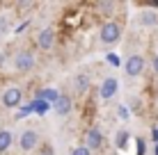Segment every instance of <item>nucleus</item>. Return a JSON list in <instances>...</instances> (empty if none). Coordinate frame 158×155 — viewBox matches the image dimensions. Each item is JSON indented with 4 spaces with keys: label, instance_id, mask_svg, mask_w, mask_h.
Listing matches in <instances>:
<instances>
[{
    "label": "nucleus",
    "instance_id": "1",
    "mask_svg": "<svg viewBox=\"0 0 158 155\" xmlns=\"http://www.w3.org/2000/svg\"><path fill=\"white\" fill-rule=\"evenodd\" d=\"M99 37H101L103 44H108V46L117 44V41L122 39V25L115 23V21H108V23H103V25H101Z\"/></svg>",
    "mask_w": 158,
    "mask_h": 155
},
{
    "label": "nucleus",
    "instance_id": "19",
    "mask_svg": "<svg viewBox=\"0 0 158 155\" xmlns=\"http://www.w3.org/2000/svg\"><path fill=\"white\" fill-rule=\"evenodd\" d=\"M99 9H101V12H110V9H112V2H101Z\"/></svg>",
    "mask_w": 158,
    "mask_h": 155
},
{
    "label": "nucleus",
    "instance_id": "21",
    "mask_svg": "<svg viewBox=\"0 0 158 155\" xmlns=\"http://www.w3.org/2000/svg\"><path fill=\"white\" fill-rule=\"evenodd\" d=\"M117 112H119V116H122V119H128V110L124 107V105H122V107H119Z\"/></svg>",
    "mask_w": 158,
    "mask_h": 155
},
{
    "label": "nucleus",
    "instance_id": "3",
    "mask_svg": "<svg viewBox=\"0 0 158 155\" xmlns=\"http://www.w3.org/2000/svg\"><path fill=\"white\" fill-rule=\"evenodd\" d=\"M124 71H126L131 78L140 76V73L144 71V60H142L140 55H131L128 60H126V64H124Z\"/></svg>",
    "mask_w": 158,
    "mask_h": 155
},
{
    "label": "nucleus",
    "instance_id": "8",
    "mask_svg": "<svg viewBox=\"0 0 158 155\" xmlns=\"http://www.w3.org/2000/svg\"><path fill=\"white\" fill-rule=\"evenodd\" d=\"M53 41H55V32H53L51 28L41 30V32H39V37H37V44H39V48H44V50L53 48Z\"/></svg>",
    "mask_w": 158,
    "mask_h": 155
},
{
    "label": "nucleus",
    "instance_id": "11",
    "mask_svg": "<svg viewBox=\"0 0 158 155\" xmlns=\"http://www.w3.org/2000/svg\"><path fill=\"white\" fill-rule=\"evenodd\" d=\"M73 87H76L78 94H85L87 89H89V78H87L85 73H78V76L73 78Z\"/></svg>",
    "mask_w": 158,
    "mask_h": 155
},
{
    "label": "nucleus",
    "instance_id": "14",
    "mask_svg": "<svg viewBox=\"0 0 158 155\" xmlns=\"http://www.w3.org/2000/svg\"><path fill=\"white\" fill-rule=\"evenodd\" d=\"M140 21H142L144 25H156V23H158V14H156V12H144Z\"/></svg>",
    "mask_w": 158,
    "mask_h": 155
},
{
    "label": "nucleus",
    "instance_id": "22",
    "mask_svg": "<svg viewBox=\"0 0 158 155\" xmlns=\"http://www.w3.org/2000/svg\"><path fill=\"white\" fill-rule=\"evenodd\" d=\"M151 139H154V144H158V128L151 130Z\"/></svg>",
    "mask_w": 158,
    "mask_h": 155
},
{
    "label": "nucleus",
    "instance_id": "5",
    "mask_svg": "<svg viewBox=\"0 0 158 155\" xmlns=\"http://www.w3.org/2000/svg\"><path fill=\"white\" fill-rule=\"evenodd\" d=\"M117 89H119L117 78H106L101 82V87H99V96H101L103 100H108V98H112V96L117 94Z\"/></svg>",
    "mask_w": 158,
    "mask_h": 155
},
{
    "label": "nucleus",
    "instance_id": "13",
    "mask_svg": "<svg viewBox=\"0 0 158 155\" xmlns=\"http://www.w3.org/2000/svg\"><path fill=\"white\" fill-rule=\"evenodd\" d=\"M32 107H35V114H41V116H44L48 110L53 107V105L46 103V100H41V98H35V100H32Z\"/></svg>",
    "mask_w": 158,
    "mask_h": 155
},
{
    "label": "nucleus",
    "instance_id": "6",
    "mask_svg": "<svg viewBox=\"0 0 158 155\" xmlns=\"http://www.w3.org/2000/svg\"><path fill=\"white\" fill-rule=\"evenodd\" d=\"M85 146L89 148V151H96V148L103 146V135H101L99 128H89V130H87V135H85Z\"/></svg>",
    "mask_w": 158,
    "mask_h": 155
},
{
    "label": "nucleus",
    "instance_id": "7",
    "mask_svg": "<svg viewBox=\"0 0 158 155\" xmlns=\"http://www.w3.org/2000/svg\"><path fill=\"white\" fill-rule=\"evenodd\" d=\"M19 144H21V148H23V151H32V148L39 144V135H37L35 130H25L23 135H21Z\"/></svg>",
    "mask_w": 158,
    "mask_h": 155
},
{
    "label": "nucleus",
    "instance_id": "15",
    "mask_svg": "<svg viewBox=\"0 0 158 155\" xmlns=\"http://www.w3.org/2000/svg\"><path fill=\"white\" fill-rule=\"evenodd\" d=\"M126 141H128V132H126V130L117 132V137H115V146H117V148H124V146H126Z\"/></svg>",
    "mask_w": 158,
    "mask_h": 155
},
{
    "label": "nucleus",
    "instance_id": "9",
    "mask_svg": "<svg viewBox=\"0 0 158 155\" xmlns=\"http://www.w3.org/2000/svg\"><path fill=\"white\" fill-rule=\"evenodd\" d=\"M71 107H73V103H71V96H67V94H62V96H60V100H57L55 105H53V110H55L60 116L69 114V112H71Z\"/></svg>",
    "mask_w": 158,
    "mask_h": 155
},
{
    "label": "nucleus",
    "instance_id": "12",
    "mask_svg": "<svg viewBox=\"0 0 158 155\" xmlns=\"http://www.w3.org/2000/svg\"><path fill=\"white\" fill-rule=\"evenodd\" d=\"M12 141H14L12 132H9V130H0V153L9 151V146H12Z\"/></svg>",
    "mask_w": 158,
    "mask_h": 155
},
{
    "label": "nucleus",
    "instance_id": "23",
    "mask_svg": "<svg viewBox=\"0 0 158 155\" xmlns=\"http://www.w3.org/2000/svg\"><path fill=\"white\" fill-rule=\"evenodd\" d=\"M154 71L158 73V55H154Z\"/></svg>",
    "mask_w": 158,
    "mask_h": 155
},
{
    "label": "nucleus",
    "instance_id": "18",
    "mask_svg": "<svg viewBox=\"0 0 158 155\" xmlns=\"http://www.w3.org/2000/svg\"><path fill=\"white\" fill-rule=\"evenodd\" d=\"M71 155H89V148L87 146H78V148H73Z\"/></svg>",
    "mask_w": 158,
    "mask_h": 155
},
{
    "label": "nucleus",
    "instance_id": "25",
    "mask_svg": "<svg viewBox=\"0 0 158 155\" xmlns=\"http://www.w3.org/2000/svg\"><path fill=\"white\" fill-rule=\"evenodd\" d=\"M154 155H158V144H156V148H154Z\"/></svg>",
    "mask_w": 158,
    "mask_h": 155
},
{
    "label": "nucleus",
    "instance_id": "20",
    "mask_svg": "<svg viewBox=\"0 0 158 155\" xmlns=\"http://www.w3.org/2000/svg\"><path fill=\"white\" fill-rule=\"evenodd\" d=\"M108 62H110V64H115V66H119V57H117V55H112V52L108 55Z\"/></svg>",
    "mask_w": 158,
    "mask_h": 155
},
{
    "label": "nucleus",
    "instance_id": "4",
    "mask_svg": "<svg viewBox=\"0 0 158 155\" xmlns=\"http://www.w3.org/2000/svg\"><path fill=\"white\" fill-rule=\"evenodd\" d=\"M21 98H23V94H21L19 87H7L2 94V105L5 107H19Z\"/></svg>",
    "mask_w": 158,
    "mask_h": 155
},
{
    "label": "nucleus",
    "instance_id": "17",
    "mask_svg": "<svg viewBox=\"0 0 158 155\" xmlns=\"http://www.w3.org/2000/svg\"><path fill=\"white\" fill-rule=\"evenodd\" d=\"M32 112H35V107H32V103H28V105H25L23 110L19 112V114H16V116H19V119H23V116H28V114H32Z\"/></svg>",
    "mask_w": 158,
    "mask_h": 155
},
{
    "label": "nucleus",
    "instance_id": "24",
    "mask_svg": "<svg viewBox=\"0 0 158 155\" xmlns=\"http://www.w3.org/2000/svg\"><path fill=\"white\" fill-rule=\"evenodd\" d=\"M2 62H5V55H2V52H0V66H2Z\"/></svg>",
    "mask_w": 158,
    "mask_h": 155
},
{
    "label": "nucleus",
    "instance_id": "2",
    "mask_svg": "<svg viewBox=\"0 0 158 155\" xmlns=\"http://www.w3.org/2000/svg\"><path fill=\"white\" fill-rule=\"evenodd\" d=\"M32 66H35V55H32L30 50H19L14 55V68L19 73H25V71H32Z\"/></svg>",
    "mask_w": 158,
    "mask_h": 155
},
{
    "label": "nucleus",
    "instance_id": "10",
    "mask_svg": "<svg viewBox=\"0 0 158 155\" xmlns=\"http://www.w3.org/2000/svg\"><path fill=\"white\" fill-rule=\"evenodd\" d=\"M60 94L57 89H41V91H37V98H41V100H46V103H51V105H55L57 100H60Z\"/></svg>",
    "mask_w": 158,
    "mask_h": 155
},
{
    "label": "nucleus",
    "instance_id": "16",
    "mask_svg": "<svg viewBox=\"0 0 158 155\" xmlns=\"http://www.w3.org/2000/svg\"><path fill=\"white\" fill-rule=\"evenodd\" d=\"M144 151H147V141L142 137H138V141H135V155H144Z\"/></svg>",
    "mask_w": 158,
    "mask_h": 155
}]
</instances>
